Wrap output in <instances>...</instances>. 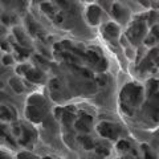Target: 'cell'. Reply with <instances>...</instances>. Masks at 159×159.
Returning a JSON list of instances; mask_svg holds the SVG:
<instances>
[{
    "instance_id": "25",
    "label": "cell",
    "mask_w": 159,
    "mask_h": 159,
    "mask_svg": "<svg viewBox=\"0 0 159 159\" xmlns=\"http://www.w3.org/2000/svg\"><path fill=\"white\" fill-rule=\"evenodd\" d=\"M15 48H16V51L19 53V57L20 58H24V57H28L29 56V51L28 49H24V48H20L17 45H15Z\"/></svg>"
},
{
    "instance_id": "4",
    "label": "cell",
    "mask_w": 159,
    "mask_h": 159,
    "mask_svg": "<svg viewBox=\"0 0 159 159\" xmlns=\"http://www.w3.org/2000/svg\"><path fill=\"white\" fill-rule=\"evenodd\" d=\"M145 23L143 21H137L134 25L130 27V29L127 31V37L129 40L133 43V44H138L139 40H141V37L145 34Z\"/></svg>"
},
{
    "instance_id": "16",
    "label": "cell",
    "mask_w": 159,
    "mask_h": 159,
    "mask_svg": "<svg viewBox=\"0 0 159 159\" xmlns=\"http://www.w3.org/2000/svg\"><path fill=\"white\" fill-rule=\"evenodd\" d=\"M113 15H114V17H117L118 20H123V17H125V15H126V11L119 6V4H114L113 6Z\"/></svg>"
},
{
    "instance_id": "32",
    "label": "cell",
    "mask_w": 159,
    "mask_h": 159,
    "mask_svg": "<svg viewBox=\"0 0 159 159\" xmlns=\"http://www.w3.org/2000/svg\"><path fill=\"white\" fill-rule=\"evenodd\" d=\"M62 111H64V107L62 109H56V118H61Z\"/></svg>"
},
{
    "instance_id": "35",
    "label": "cell",
    "mask_w": 159,
    "mask_h": 159,
    "mask_svg": "<svg viewBox=\"0 0 159 159\" xmlns=\"http://www.w3.org/2000/svg\"><path fill=\"white\" fill-rule=\"evenodd\" d=\"M2 48H3V49H8V45L6 44V41H3V43H2Z\"/></svg>"
},
{
    "instance_id": "37",
    "label": "cell",
    "mask_w": 159,
    "mask_h": 159,
    "mask_svg": "<svg viewBox=\"0 0 159 159\" xmlns=\"http://www.w3.org/2000/svg\"><path fill=\"white\" fill-rule=\"evenodd\" d=\"M118 159H134V158H131V157H123V158H118Z\"/></svg>"
},
{
    "instance_id": "3",
    "label": "cell",
    "mask_w": 159,
    "mask_h": 159,
    "mask_svg": "<svg viewBox=\"0 0 159 159\" xmlns=\"http://www.w3.org/2000/svg\"><path fill=\"white\" fill-rule=\"evenodd\" d=\"M97 130L102 137L109 138V139H117L119 137V134H121V127H119L118 125H114V123H111V122L99 123Z\"/></svg>"
},
{
    "instance_id": "30",
    "label": "cell",
    "mask_w": 159,
    "mask_h": 159,
    "mask_svg": "<svg viewBox=\"0 0 159 159\" xmlns=\"http://www.w3.org/2000/svg\"><path fill=\"white\" fill-rule=\"evenodd\" d=\"M53 20L56 21L57 24H60V23H62V20H64V17H62V15H54V17H53Z\"/></svg>"
},
{
    "instance_id": "33",
    "label": "cell",
    "mask_w": 159,
    "mask_h": 159,
    "mask_svg": "<svg viewBox=\"0 0 159 159\" xmlns=\"http://www.w3.org/2000/svg\"><path fill=\"white\" fill-rule=\"evenodd\" d=\"M0 159H11V158H9V157L7 155V154H6V152L0 151Z\"/></svg>"
},
{
    "instance_id": "39",
    "label": "cell",
    "mask_w": 159,
    "mask_h": 159,
    "mask_svg": "<svg viewBox=\"0 0 159 159\" xmlns=\"http://www.w3.org/2000/svg\"><path fill=\"white\" fill-rule=\"evenodd\" d=\"M2 88H3V82H2V81H0V89H2Z\"/></svg>"
},
{
    "instance_id": "26",
    "label": "cell",
    "mask_w": 159,
    "mask_h": 159,
    "mask_svg": "<svg viewBox=\"0 0 159 159\" xmlns=\"http://www.w3.org/2000/svg\"><path fill=\"white\" fill-rule=\"evenodd\" d=\"M29 69H31V66L29 65H20L16 70H17V73H20V74H25Z\"/></svg>"
},
{
    "instance_id": "18",
    "label": "cell",
    "mask_w": 159,
    "mask_h": 159,
    "mask_svg": "<svg viewBox=\"0 0 159 159\" xmlns=\"http://www.w3.org/2000/svg\"><path fill=\"white\" fill-rule=\"evenodd\" d=\"M9 84H11V88L13 89L16 93H21L23 92V84H21V81H20L19 78H16V77H13V78H11L9 80Z\"/></svg>"
},
{
    "instance_id": "1",
    "label": "cell",
    "mask_w": 159,
    "mask_h": 159,
    "mask_svg": "<svg viewBox=\"0 0 159 159\" xmlns=\"http://www.w3.org/2000/svg\"><path fill=\"white\" fill-rule=\"evenodd\" d=\"M142 99V88L134 84H127L121 92V106L122 110L129 116L133 114V107H135Z\"/></svg>"
},
{
    "instance_id": "40",
    "label": "cell",
    "mask_w": 159,
    "mask_h": 159,
    "mask_svg": "<svg viewBox=\"0 0 159 159\" xmlns=\"http://www.w3.org/2000/svg\"><path fill=\"white\" fill-rule=\"evenodd\" d=\"M44 159H52V158H49V157H47V158H44Z\"/></svg>"
},
{
    "instance_id": "27",
    "label": "cell",
    "mask_w": 159,
    "mask_h": 159,
    "mask_svg": "<svg viewBox=\"0 0 159 159\" xmlns=\"http://www.w3.org/2000/svg\"><path fill=\"white\" fill-rule=\"evenodd\" d=\"M96 82L98 84L99 86L106 85V78H105V76H102V77H97V78H96Z\"/></svg>"
},
{
    "instance_id": "22",
    "label": "cell",
    "mask_w": 159,
    "mask_h": 159,
    "mask_svg": "<svg viewBox=\"0 0 159 159\" xmlns=\"http://www.w3.org/2000/svg\"><path fill=\"white\" fill-rule=\"evenodd\" d=\"M117 148L119 151H129L131 148V146H130V143H129L127 141H119L118 145H117Z\"/></svg>"
},
{
    "instance_id": "13",
    "label": "cell",
    "mask_w": 159,
    "mask_h": 159,
    "mask_svg": "<svg viewBox=\"0 0 159 159\" xmlns=\"http://www.w3.org/2000/svg\"><path fill=\"white\" fill-rule=\"evenodd\" d=\"M60 81L57 78H53L51 80V82H49V89H51V93H52V98L54 99H58V90H60Z\"/></svg>"
},
{
    "instance_id": "29",
    "label": "cell",
    "mask_w": 159,
    "mask_h": 159,
    "mask_svg": "<svg viewBox=\"0 0 159 159\" xmlns=\"http://www.w3.org/2000/svg\"><path fill=\"white\" fill-rule=\"evenodd\" d=\"M11 62H12V57L11 56H4L3 57V64L4 65H9Z\"/></svg>"
},
{
    "instance_id": "31",
    "label": "cell",
    "mask_w": 159,
    "mask_h": 159,
    "mask_svg": "<svg viewBox=\"0 0 159 159\" xmlns=\"http://www.w3.org/2000/svg\"><path fill=\"white\" fill-rule=\"evenodd\" d=\"M151 32H152V37H158V25H154L152 29H151Z\"/></svg>"
},
{
    "instance_id": "17",
    "label": "cell",
    "mask_w": 159,
    "mask_h": 159,
    "mask_svg": "<svg viewBox=\"0 0 159 159\" xmlns=\"http://www.w3.org/2000/svg\"><path fill=\"white\" fill-rule=\"evenodd\" d=\"M13 32H15V36H16V39L19 40V43L21 44V45H28V39L25 37V34L23 33L21 29H20V28H15Z\"/></svg>"
},
{
    "instance_id": "12",
    "label": "cell",
    "mask_w": 159,
    "mask_h": 159,
    "mask_svg": "<svg viewBox=\"0 0 159 159\" xmlns=\"http://www.w3.org/2000/svg\"><path fill=\"white\" fill-rule=\"evenodd\" d=\"M94 148H96V154L99 157H107L109 155V146L106 145V143H103V142H99V143H96L94 145Z\"/></svg>"
},
{
    "instance_id": "9",
    "label": "cell",
    "mask_w": 159,
    "mask_h": 159,
    "mask_svg": "<svg viewBox=\"0 0 159 159\" xmlns=\"http://www.w3.org/2000/svg\"><path fill=\"white\" fill-rule=\"evenodd\" d=\"M15 117H16V111H15L13 107L0 106V119H4V121H11V119H15Z\"/></svg>"
},
{
    "instance_id": "15",
    "label": "cell",
    "mask_w": 159,
    "mask_h": 159,
    "mask_svg": "<svg viewBox=\"0 0 159 159\" xmlns=\"http://www.w3.org/2000/svg\"><path fill=\"white\" fill-rule=\"evenodd\" d=\"M78 141L82 143L84 147L86 148V150H92V148H94V141L90 138V137H88V135H81V137H78Z\"/></svg>"
},
{
    "instance_id": "24",
    "label": "cell",
    "mask_w": 159,
    "mask_h": 159,
    "mask_svg": "<svg viewBox=\"0 0 159 159\" xmlns=\"http://www.w3.org/2000/svg\"><path fill=\"white\" fill-rule=\"evenodd\" d=\"M106 68H107V62L102 58L96 64V70L97 72H103V70H106Z\"/></svg>"
},
{
    "instance_id": "21",
    "label": "cell",
    "mask_w": 159,
    "mask_h": 159,
    "mask_svg": "<svg viewBox=\"0 0 159 159\" xmlns=\"http://www.w3.org/2000/svg\"><path fill=\"white\" fill-rule=\"evenodd\" d=\"M154 65L152 64V60L151 58H145L143 60V62L139 65V70H147V69H151V66Z\"/></svg>"
},
{
    "instance_id": "10",
    "label": "cell",
    "mask_w": 159,
    "mask_h": 159,
    "mask_svg": "<svg viewBox=\"0 0 159 159\" xmlns=\"http://www.w3.org/2000/svg\"><path fill=\"white\" fill-rule=\"evenodd\" d=\"M25 77L31 82H40L43 80V73L40 70H37V69H29V70L25 73Z\"/></svg>"
},
{
    "instance_id": "38",
    "label": "cell",
    "mask_w": 159,
    "mask_h": 159,
    "mask_svg": "<svg viewBox=\"0 0 159 159\" xmlns=\"http://www.w3.org/2000/svg\"><path fill=\"white\" fill-rule=\"evenodd\" d=\"M3 33H4V28H0V36H2Z\"/></svg>"
},
{
    "instance_id": "6",
    "label": "cell",
    "mask_w": 159,
    "mask_h": 159,
    "mask_svg": "<svg viewBox=\"0 0 159 159\" xmlns=\"http://www.w3.org/2000/svg\"><path fill=\"white\" fill-rule=\"evenodd\" d=\"M20 143L24 146H32V142L36 137V131L27 127L25 125H21V134H20Z\"/></svg>"
},
{
    "instance_id": "5",
    "label": "cell",
    "mask_w": 159,
    "mask_h": 159,
    "mask_svg": "<svg viewBox=\"0 0 159 159\" xmlns=\"http://www.w3.org/2000/svg\"><path fill=\"white\" fill-rule=\"evenodd\" d=\"M92 121H93V118H92L90 114H88L85 111H81L78 114V119L76 121V123H74V126L81 131H89L90 130Z\"/></svg>"
},
{
    "instance_id": "19",
    "label": "cell",
    "mask_w": 159,
    "mask_h": 159,
    "mask_svg": "<svg viewBox=\"0 0 159 159\" xmlns=\"http://www.w3.org/2000/svg\"><path fill=\"white\" fill-rule=\"evenodd\" d=\"M158 90V81L157 80H150L148 81V96H157Z\"/></svg>"
},
{
    "instance_id": "7",
    "label": "cell",
    "mask_w": 159,
    "mask_h": 159,
    "mask_svg": "<svg viewBox=\"0 0 159 159\" xmlns=\"http://www.w3.org/2000/svg\"><path fill=\"white\" fill-rule=\"evenodd\" d=\"M99 17H101V8L98 6H90L88 8L86 12V19L90 24H97L99 21Z\"/></svg>"
},
{
    "instance_id": "2",
    "label": "cell",
    "mask_w": 159,
    "mask_h": 159,
    "mask_svg": "<svg viewBox=\"0 0 159 159\" xmlns=\"http://www.w3.org/2000/svg\"><path fill=\"white\" fill-rule=\"evenodd\" d=\"M47 102L40 94H34L29 98V105L27 107V116L33 122H40L47 114Z\"/></svg>"
},
{
    "instance_id": "23",
    "label": "cell",
    "mask_w": 159,
    "mask_h": 159,
    "mask_svg": "<svg viewBox=\"0 0 159 159\" xmlns=\"http://www.w3.org/2000/svg\"><path fill=\"white\" fill-rule=\"evenodd\" d=\"M142 150H143V152H145V157H146V159H157V157H155V155H154V154L151 152L150 147H148L147 145H142Z\"/></svg>"
},
{
    "instance_id": "11",
    "label": "cell",
    "mask_w": 159,
    "mask_h": 159,
    "mask_svg": "<svg viewBox=\"0 0 159 159\" xmlns=\"http://www.w3.org/2000/svg\"><path fill=\"white\" fill-rule=\"evenodd\" d=\"M27 25H28L29 32H31L32 34H34V36H40V37L43 39V34H44V33H41V31H40L39 25H37L36 23H34V20H33V19H31V17H28V19H27Z\"/></svg>"
},
{
    "instance_id": "8",
    "label": "cell",
    "mask_w": 159,
    "mask_h": 159,
    "mask_svg": "<svg viewBox=\"0 0 159 159\" xmlns=\"http://www.w3.org/2000/svg\"><path fill=\"white\" fill-rule=\"evenodd\" d=\"M74 111H76V107L73 106H69V107H65L62 111V122L65 126H70L72 123L74 122Z\"/></svg>"
},
{
    "instance_id": "36",
    "label": "cell",
    "mask_w": 159,
    "mask_h": 159,
    "mask_svg": "<svg viewBox=\"0 0 159 159\" xmlns=\"http://www.w3.org/2000/svg\"><path fill=\"white\" fill-rule=\"evenodd\" d=\"M4 98H7L6 94H4V93H0V99H4Z\"/></svg>"
},
{
    "instance_id": "20",
    "label": "cell",
    "mask_w": 159,
    "mask_h": 159,
    "mask_svg": "<svg viewBox=\"0 0 159 159\" xmlns=\"http://www.w3.org/2000/svg\"><path fill=\"white\" fill-rule=\"evenodd\" d=\"M41 9H43V11L45 12V13H48L52 19L54 17V15H56V12H54V9H53V6H52L51 3H43V4H41Z\"/></svg>"
},
{
    "instance_id": "28",
    "label": "cell",
    "mask_w": 159,
    "mask_h": 159,
    "mask_svg": "<svg viewBox=\"0 0 159 159\" xmlns=\"http://www.w3.org/2000/svg\"><path fill=\"white\" fill-rule=\"evenodd\" d=\"M155 43H157V39H155V37H152V36L147 37V39L145 40V44H146V45H154Z\"/></svg>"
},
{
    "instance_id": "14",
    "label": "cell",
    "mask_w": 159,
    "mask_h": 159,
    "mask_svg": "<svg viewBox=\"0 0 159 159\" xmlns=\"http://www.w3.org/2000/svg\"><path fill=\"white\" fill-rule=\"evenodd\" d=\"M105 33L107 34L109 37H117L119 34V27L117 25V24H107V25L105 27Z\"/></svg>"
},
{
    "instance_id": "34",
    "label": "cell",
    "mask_w": 159,
    "mask_h": 159,
    "mask_svg": "<svg viewBox=\"0 0 159 159\" xmlns=\"http://www.w3.org/2000/svg\"><path fill=\"white\" fill-rule=\"evenodd\" d=\"M2 20H3L4 24H9V23H11V21H9V17H8V16H3Z\"/></svg>"
}]
</instances>
